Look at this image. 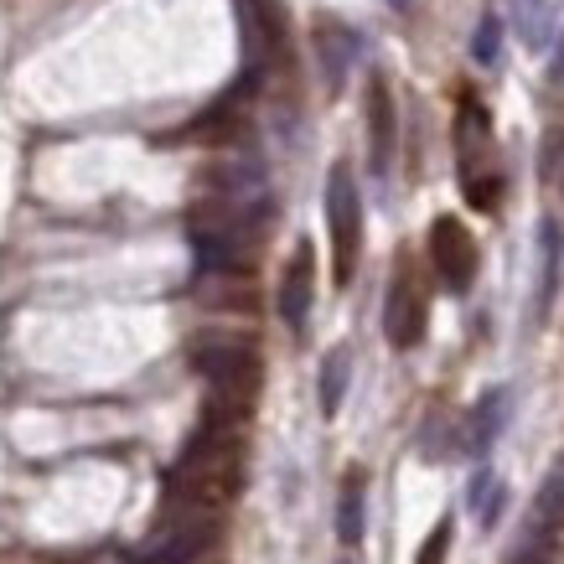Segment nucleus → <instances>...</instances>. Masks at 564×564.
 Listing matches in <instances>:
<instances>
[{
	"instance_id": "1",
	"label": "nucleus",
	"mask_w": 564,
	"mask_h": 564,
	"mask_svg": "<svg viewBox=\"0 0 564 564\" xmlns=\"http://www.w3.org/2000/svg\"><path fill=\"white\" fill-rule=\"evenodd\" d=\"M243 492V435L239 425L203 420L182 445L166 477V513H223Z\"/></svg>"
},
{
	"instance_id": "2",
	"label": "nucleus",
	"mask_w": 564,
	"mask_h": 564,
	"mask_svg": "<svg viewBox=\"0 0 564 564\" xmlns=\"http://www.w3.org/2000/svg\"><path fill=\"white\" fill-rule=\"evenodd\" d=\"M192 368L213 389L203 420L243 430V420H249V410H254V399H259V378H264V362H259L254 343H239V337H197L192 343Z\"/></svg>"
},
{
	"instance_id": "3",
	"label": "nucleus",
	"mask_w": 564,
	"mask_h": 564,
	"mask_svg": "<svg viewBox=\"0 0 564 564\" xmlns=\"http://www.w3.org/2000/svg\"><path fill=\"white\" fill-rule=\"evenodd\" d=\"M456 166H462V192L477 213H492L502 203V172L492 155V120L477 99H462L456 109Z\"/></svg>"
},
{
	"instance_id": "4",
	"label": "nucleus",
	"mask_w": 564,
	"mask_h": 564,
	"mask_svg": "<svg viewBox=\"0 0 564 564\" xmlns=\"http://www.w3.org/2000/svg\"><path fill=\"white\" fill-rule=\"evenodd\" d=\"M326 234H332V274H337V285H352L362 259V197L347 161H337L332 176H326Z\"/></svg>"
},
{
	"instance_id": "5",
	"label": "nucleus",
	"mask_w": 564,
	"mask_h": 564,
	"mask_svg": "<svg viewBox=\"0 0 564 564\" xmlns=\"http://www.w3.org/2000/svg\"><path fill=\"white\" fill-rule=\"evenodd\" d=\"M213 544H218V513H161V529L135 554V564H192Z\"/></svg>"
},
{
	"instance_id": "6",
	"label": "nucleus",
	"mask_w": 564,
	"mask_h": 564,
	"mask_svg": "<svg viewBox=\"0 0 564 564\" xmlns=\"http://www.w3.org/2000/svg\"><path fill=\"white\" fill-rule=\"evenodd\" d=\"M430 264L441 274V285L451 295H466L471 280H477V239L466 234L462 218H435L430 223Z\"/></svg>"
},
{
	"instance_id": "7",
	"label": "nucleus",
	"mask_w": 564,
	"mask_h": 564,
	"mask_svg": "<svg viewBox=\"0 0 564 564\" xmlns=\"http://www.w3.org/2000/svg\"><path fill=\"white\" fill-rule=\"evenodd\" d=\"M383 337H389L399 352H410V347L425 343V291H420V280H414L410 264L389 280V295H383Z\"/></svg>"
},
{
	"instance_id": "8",
	"label": "nucleus",
	"mask_w": 564,
	"mask_h": 564,
	"mask_svg": "<svg viewBox=\"0 0 564 564\" xmlns=\"http://www.w3.org/2000/svg\"><path fill=\"white\" fill-rule=\"evenodd\" d=\"M311 301H316V259H311V243H295L291 264H285V274H280V322L291 326L295 337L306 332L311 322Z\"/></svg>"
},
{
	"instance_id": "9",
	"label": "nucleus",
	"mask_w": 564,
	"mask_h": 564,
	"mask_svg": "<svg viewBox=\"0 0 564 564\" xmlns=\"http://www.w3.org/2000/svg\"><path fill=\"white\" fill-rule=\"evenodd\" d=\"M393 145H399V109H393V88L383 78L368 84V161L378 176H389Z\"/></svg>"
},
{
	"instance_id": "10",
	"label": "nucleus",
	"mask_w": 564,
	"mask_h": 564,
	"mask_svg": "<svg viewBox=\"0 0 564 564\" xmlns=\"http://www.w3.org/2000/svg\"><path fill=\"white\" fill-rule=\"evenodd\" d=\"M560 264H564V239H560V223L544 218L539 223V301H533V316L544 322L554 295H560Z\"/></svg>"
},
{
	"instance_id": "11",
	"label": "nucleus",
	"mask_w": 564,
	"mask_h": 564,
	"mask_svg": "<svg viewBox=\"0 0 564 564\" xmlns=\"http://www.w3.org/2000/svg\"><path fill=\"white\" fill-rule=\"evenodd\" d=\"M508 410H513V399H508V389H492L477 399V410H471V420H466V445L477 451V456H487L497 445V435H502V425H508Z\"/></svg>"
},
{
	"instance_id": "12",
	"label": "nucleus",
	"mask_w": 564,
	"mask_h": 564,
	"mask_svg": "<svg viewBox=\"0 0 564 564\" xmlns=\"http://www.w3.org/2000/svg\"><path fill=\"white\" fill-rule=\"evenodd\" d=\"M362 529H368V481L352 471V477L343 481V497H337V539H343L347 549H358Z\"/></svg>"
},
{
	"instance_id": "13",
	"label": "nucleus",
	"mask_w": 564,
	"mask_h": 564,
	"mask_svg": "<svg viewBox=\"0 0 564 564\" xmlns=\"http://www.w3.org/2000/svg\"><path fill=\"white\" fill-rule=\"evenodd\" d=\"M316 47H322V68H326V84L337 88L347 78V63H352V52H358V36L337 26V21H322L316 26Z\"/></svg>"
},
{
	"instance_id": "14",
	"label": "nucleus",
	"mask_w": 564,
	"mask_h": 564,
	"mask_svg": "<svg viewBox=\"0 0 564 564\" xmlns=\"http://www.w3.org/2000/svg\"><path fill=\"white\" fill-rule=\"evenodd\" d=\"M466 508L481 518V529H497V523H502V508H508V487H502V477H497L492 466H481L477 477H471V487H466Z\"/></svg>"
},
{
	"instance_id": "15",
	"label": "nucleus",
	"mask_w": 564,
	"mask_h": 564,
	"mask_svg": "<svg viewBox=\"0 0 564 564\" xmlns=\"http://www.w3.org/2000/svg\"><path fill=\"white\" fill-rule=\"evenodd\" d=\"M347 383H352V352H347V347H337V352H326V362H322V414H326V420L343 410Z\"/></svg>"
},
{
	"instance_id": "16",
	"label": "nucleus",
	"mask_w": 564,
	"mask_h": 564,
	"mask_svg": "<svg viewBox=\"0 0 564 564\" xmlns=\"http://www.w3.org/2000/svg\"><path fill=\"white\" fill-rule=\"evenodd\" d=\"M549 21H554V6H549V0H523V6H518V26H523V42H529V47H544L549 42Z\"/></svg>"
},
{
	"instance_id": "17",
	"label": "nucleus",
	"mask_w": 564,
	"mask_h": 564,
	"mask_svg": "<svg viewBox=\"0 0 564 564\" xmlns=\"http://www.w3.org/2000/svg\"><path fill=\"white\" fill-rule=\"evenodd\" d=\"M497 52H502V21L487 11V17H481V26H477V36H471V57H477L481 68H492Z\"/></svg>"
},
{
	"instance_id": "18",
	"label": "nucleus",
	"mask_w": 564,
	"mask_h": 564,
	"mask_svg": "<svg viewBox=\"0 0 564 564\" xmlns=\"http://www.w3.org/2000/svg\"><path fill=\"white\" fill-rule=\"evenodd\" d=\"M539 172H544L549 187H564V124L544 135V151H539Z\"/></svg>"
},
{
	"instance_id": "19",
	"label": "nucleus",
	"mask_w": 564,
	"mask_h": 564,
	"mask_svg": "<svg viewBox=\"0 0 564 564\" xmlns=\"http://www.w3.org/2000/svg\"><path fill=\"white\" fill-rule=\"evenodd\" d=\"M533 518H539L533 529H544V523H560V518H564V466L554 471V477H549V487H544V497H539Z\"/></svg>"
},
{
	"instance_id": "20",
	"label": "nucleus",
	"mask_w": 564,
	"mask_h": 564,
	"mask_svg": "<svg viewBox=\"0 0 564 564\" xmlns=\"http://www.w3.org/2000/svg\"><path fill=\"white\" fill-rule=\"evenodd\" d=\"M451 539H456V529H451V523H435V533H430L425 544H420V560H414V564H445V554H451Z\"/></svg>"
},
{
	"instance_id": "21",
	"label": "nucleus",
	"mask_w": 564,
	"mask_h": 564,
	"mask_svg": "<svg viewBox=\"0 0 564 564\" xmlns=\"http://www.w3.org/2000/svg\"><path fill=\"white\" fill-rule=\"evenodd\" d=\"M513 564H549V554L539 544H529V549H518L513 554Z\"/></svg>"
},
{
	"instance_id": "22",
	"label": "nucleus",
	"mask_w": 564,
	"mask_h": 564,
	"mask_svg": "<svg viewBox=\"0 0 564 564\" xmlns=\"http://www.w3.org/2000/svg\"><path fill=\"white\" fill-rule=\"evenodd\" d=\"M389 6H393V11H404V6H410V0H389Z\"/></svg>"
}]
</instances>
